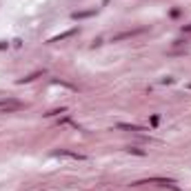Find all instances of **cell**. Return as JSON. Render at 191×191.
Here are the masks:
<instances>
[{"label":"cell","mask_w":191,"mask_h":191,"mask_svg":"<svg viewBox=\"0 0 191 191\" xmlns=\"http://www.w3.org/2000/svg\"><path fill=\"white\" fill-rule=\"evenodd\" d=\"M189 87H191V84H189Z\"/></svg>","instance_id":"3"},{"label":"cell","mask_w":191,"mask_h":191,"mask_svg":"<svg viewBox=\"0 0 191 191\" xmlns=\"http://www.w3.org/2000/svg\"><path fill=\"white\" fill-rule=\"evenodd\" d=\"M56 156H58V158H71V160H82L84 156H80V153H74V151H56Z\"/></svg>","instance_id":"1"},{"label":"cell","mask_w":191,"mask_h":191,"mask_svg":"<svg viewBox=\"0 0 191 191\" xmlns=\"http://www.w3.org/2000/svg\"><path fill=\"white\" fill-rule=\"evenodd\" d=\"M22 107V105H20V102H0V109H20Z\"/></svg>","instance_id":"2"}]
</instances>
